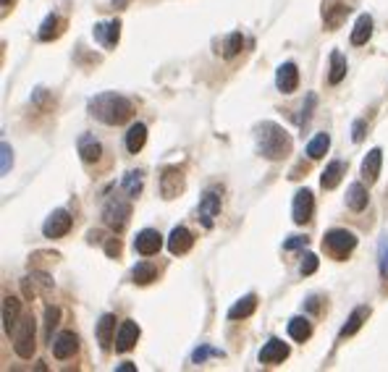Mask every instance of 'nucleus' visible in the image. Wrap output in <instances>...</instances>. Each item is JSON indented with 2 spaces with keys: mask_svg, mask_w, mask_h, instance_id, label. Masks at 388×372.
I'll use <instances>...</instances> for the list:
<instances>
[{
  "mask_svg": "<svg viewBox=\"0 0 388 372\" xmlns=\"http://www.w3.org/2000/svg\"><path fill=\"white\" fill-rule=\"evenodd\" d=\"M87 107H90L92 118H97L105 126H121L131 116V103L124 94H116V92H103L97 94V97H92Z\"/></svg>",
  "mask_w": 388,
  "mask_h": 372,
  "instance_id": "nucleus-1",
  "label": "nucleus"
},
{
  "mask_svg": "<svg viewBox=\"0 0 388 372\" xmlns=\"http://www.w3.org/2000/svg\"><path fill=\"white\" fill-rule=\"evenodd\" d=\"M255 139H258V152L265 160H284L291 152V134L273 121L260 123Z\"/></svg>",
  "mask_w": 388,
  "mask_h": 372,
  "instance_id": "nucleus-2",
  "label": "nucleus"
},
{
  "mask_svg": "<svg viewBox=\"0 0 388 372\" xmlns=\"http://www.w3.org/2000/svg\"><path fill=\"white\" fill-rule=\"evenodd\" d=\"M35 338H37V322L32 315H26V318L19 320V325H16V335H13V351L19 354L21 359H32L35 354Z\"/></svg>",
  "mask_w": 388,
  "mask_h": 372,
  "instance_id": "nucleus-3",
  "label": "nucleus"
},
{
  "mask_svg": "<svg viewBox=\"0 0 388 372\" xmlns=\"http://www.w3.org/2000/svg\"><path fill=\"white\" fill-rule=\"evenodd\" d=\"M129 218H131L129 200H124V197H118V194H113V197L105 200V205H103L105 226H110L113 231H121V228L129 223Z\"/></svg>",
  "mask_w": 388,
  "mask_h": 372,
  "instance_id": "nucleus-4",
  "label": "nucleus"
},
{
  "mask_svg": "<svg viewBox=\"0 0 388 372\" xmlns=\"http://www.w3.org/2000/svg\"><path fill=\"white\" fill-rule=\"evenodd\" d=\"M323 247L333 254L336 260H344V257L357 247V236H354L351 231H347V228H333V231L325 234Z\"/></svg>",
  "mask_w": 388,
  "mask_h": 372,
  "instance_id": "nucleus-5",
  "label": "nucleus"
},
{
  "mask_svg": "<svg viewBox=\"0 0 388 372\" xmlns=\"http://www.w3.org/2000/svg\"><path fill=\"white\" fill-rule=\"evenodd\" d=\"M220 213V192L218 189H207L200 200V223L205 228H213L215 218Z\"/></svg>",
  "mask_w": 388,
  "mask_h": 372,
  "instance_id": "nucleus-6",
  "label": "nucleus"
},
{
  "mask_svg": "<svg viewBox=\"0 0 388 372\" xmlns=\"http://www.w3.org/2000/svg\"><path fill=\"white\" fill-rule=\"evenodd\" d=\"M315 213V197H312L310 189H299L294 194V205H291V215H294V223L304 226Z\"/></svg>",
  "mask_w": 388,
  "mask_h": 372,
  "instance_id": "nucleus-7",
  "label": "nucleus"
},
{
  "mask_svg": "<svg viewBox=\"0 0 388 372\" xmlns=\"http://www.w3.org/2000/svg\"><path fill=\"white\" fill-rule=\"evenodd\" d=\"M68 231H71V215L66 213V210H52L48 215V220L42 223V234L48 239H61Z\"/></svg>",
  "mask_w": 388,
  "mask_h": 372,
  "instance_id": "nucleus-8",
  "label": "nucleus"
},
{
  "mask_svg": "<svg viewBox=\"0 0 388 372\" xmlns=\"http://www.w3.org/2000/svg\"><path fill=\"white\" fill-rule=\"evenodd\" d=\"M160 247H163V236L157 234L155 228H144L137 234V239H134V249L142 254V257H153V254L160 252Z\"/></svg>",
  "mask_w": 388,
  "mask_h": 372,
  "instance_id": "nucleus-9",
  "label": "nucleus"
},
{
  "mask_svg": "<svg viewBox=\"0 0 388 372\" xmlns=\"http://www.w3.org/2000/svg\"><path fill=\"white\" fill-rule=\"evenodd\" d=\"M137 341H139V325L134 320H124L116 333V351L126 354V351H131L137 346Z\"/></svg>",
  "mask_w": 388,
  "mask_h": 372,
  "instance_id": "nucleus-10",
  "label": "nucleus"
},
{
  "mask_svg": "<svg viewBox=\"0 0 388 372\" xmlns=\"http://www.w3.org/2000/svg\"><path fill=\"white\" fill-rule=\"evenodd\" d=\"M275 87L284 94H291L299 87V68L297 63H281L278 71H275Z\"/></svg>",
  "mask_w": 388,
  "mask_h": 372,
  "instance_id": "nucleus-11",
  "label": "nucleus"
},
{
  "mask_svg": "<svg viewBox=\"0 0 388 372\" xmlns=\"http://www.w3.org/2000/svg\"><path fill=\"white\" fill-rule=\"evenodd\" d=\"M50 346H52V354H55V359H68V357H74V354H77L79 338L71 331H64V333H58V335L52 338Z\"/></svg>",
  "mask_w": 388,
  "mask_h": 372,
  "instance_id": "nucleus-12",
  "label": "nucleus"
},
{
  "mask_svg": "<svg viewBox=\"0 0 388 372\" xmlns=\"http://www.w3.org/2000/svg\"><path fill=\"white\" fill-rule=\"evenodd\" d=\"M380 165H383V149H380V147H373L362 160V178L367 184H376L378 181Z\"/></svg>",
  "mask_w": 388,
  "mask_h": 372,
  "instance_id": "nucleus-13",
  "label": "nucleus"
},
{
  "mask_svg": "<svg viewBox=\"0 0 388 372\" xmlns=\"http://www.w3.org/2000/svg\"><path fill=\"white\" fill-rule=\"evenodd\" d=\"M95 40L103 48H116L121 40V21H108V24H95Z\"/></svg>",
  "mask_w": 388,
  "mask_h": 372,
  "instance_id": "nucleus-14",
  "label": "nucleus"
},
{
  "mask_svg": "<svg viewBox=\"0 0 388 372\" xmlns=\"http://www.w3.org/2000/svg\"><path fill=\"white\" fill-rule=\"evenodd\" d=\"M289 357V346L281 341V338H271L268 344L262 346V351H260V362L262 364H278V362H284Z\"/></svg>",
  "mask_w": 388,
  "mask_h": 372,
  "instance_id": "nucleus-15",
  "label": "nucleus"
},
{
  "mask_svg": "<svg viewBox=\"0 0 388 372\" xmlns=\"http://www.w3.org/2000/svg\"><path fill=\"white\" fill-rule=\"evenodd\" d=\"M160 192H163V200H173L179 197L182 192V171L179 168H166L160 176Z\"/></svg>",
  "mask_w": 388,
  "mask_h": 372,
  "instance_id": "nucleus-16",
  "label": "nucleus"
},
{
  "mask_svg": "<svg viewBox=\"0 0 388 372\" xmlns=\"http://www.w3.org/2000/svg\"><path fill=\"white\" fill-rule=\"evenodd\" d=\"M77 147H79V155H81L84 163H97L100 155H103V145L95 139V134H81Z\"/></svg>",
  "mask_w": 388,
  "mask_h": 372,
  "instance_id": "nucleus-17",
  "label": "nucleus"
},
{
  "mask_svg": "<svg viewBox=\"0 0 388 372\" xmlns=\"http://www.w3.org/2000/svg\"><path fill=\"white\" fill-rule=\"evenodd\" d=\"M192 234H189V228H184V226H176L173 231H171V236H168V249L171 254H186L189 249H192Z\"/></svg>",
  "mask_w": 388,
  "mask_h": 372,
  "instance_id": "nucleus-18",
  "label": "nucleus"
},
{
  "mask_svg": "<svg viewBox=\"0 0 388 372\" xmlns=\"http://www.w3.org/2000/svg\"><path fill=\"white\" fill-rule=\"evenodd\" d=\"M21 320V302L16 296H6L3 299V331L11 333Z\"/></svg>",
  "mask_w": 388,
  "mask_h": 372,
  "instance_id": "nucleus-19",
  "label": "nucleus"
},
{
  "mask_svg": "<svg viewBox=\"0 0 388 372\" xmlns=\"http://www.w3.org/2000/svg\"><path fill=\"white\" fill-rule=\"evenodd\" d=\"M97 341H100L105 351L113 346V341H116V315H103L100 318V322H97Z\"/></svg>",
  "mask_w": 388,
  "mask_h": 372,
  "instance_id": "nucleus-20",
  "label": "nucleus"
},
{
  "mask_svg": "<svg viewBox=\"0 0 388 372\" xmlns=\"http://www.w3.org/2000/svg\"><path fill=\"white\" fill-rule=\"evenodd\" d=\"M344 173H347V165H344L341 160L328 163V168H325L323 176H320V184H323V189H336V186L341 184V178H344Z\"/></svg>",
  "mask_w": 388,
  "mask_h": 372,
  "instance_id": "nucleus-21",
  "label": "nucleus"
},
{
  "mask_svg": "<svg viewBox=\"0 0 388 372\" xmlns=\"http://www.w3.org/2000/svg\"><path fill=\"white\" fill-rule=\"evenodd\" d=\"M255 309H258V296H255V293H246V296H242V299L229 309V320H244V318H249Z\"/></svg>",
  "mask_w": 388,
  "mask_h": 372,
  "instance_id": "nucleus-22",
  "label": "nucleus"
},
{
  "mask_svg": "<svg viewBox=\"0 0 388 372\" xmlns=\"http://www.w3.org/2000/svg\"><path fill=\"white\" fill-rule=\"evenodd\" d=\"M367 200H370V194H367V189L362 184H351L347 189V205H349V210H354V213H362L365 207H367Z\"/></svg>",
  "mask_w": 388,
  "mask_h": 372,
  "instance_id": "nucleus-23",
  "label": "nucleus"
},
{
  "mask_svg": "<svg viewBox=\"0 0 388 372\" xmlns=\"http://www.w3.org/2000/svg\"><path fill=\"white\" fill-rule=\"evenodd\" d=\"M370 34H373V19L367 14H362L357 19L354 29H351V45H365V42L370 40Z\"/></svg>",
  "mask_w": 388,
  "mask_h": 372,
  "instance_id": "nucleus-24",
  "label": "nucleus"
},
{
  "mask_svg": "<svg viewBox=\"0 0 388 372\" xmlns=\"http://www.w3.org/2000/svg\"><path fill=\"white\" fill-rule=\"evenodd\" d=\"M347 55L338 53V50H333L331 53V71H328V81L331 84H341L344 81V76H347Z\"/></svg>",
  "mask_w": 388,
  "mask_h": 372,
  "instance_id": "nucleus-25",
  "label": "nucleus"
},
{
  "mask_svg": "<svg viewBox=\"0 0 388 372\" xmlns=\"http://www.w3.org/2000/svg\"><path fill=\"white\" fill-rule=\"evenodd\" d=\"M144 142H147V126L144 123H134L129 129V134H126V149H129L131 155H137L144 147Z\"/></svg>",
  "mask_w": 388,
  "mask_h": 372,
  "instance_id": "nucleus-26",
  "label": "nucleus"
},
{
  "mask_svg": "<svg viewBox=\"0 0 388 372\" xmlns=\"http://www.w3.org/2000/svg\"><path fill=\"white\" fill-rule=\"evenodd\" d=\"M367 315H370L367 307H357V309L349 315V320H347V325L341 328V335H344V338H347V335H354V333L362 328V322L367 320Z\"/></svg>",
  "mask_w": 388,
  "mask_h": 372,
  "instance_id": "nucleus-27",
  "label": "nucleus"
},
{
  "mask_svg": "<svg viewBox=\"0 0 388 372\" xmlns=\"http://www.w3.org/2000/svg\"><path fill=\"white\" fill-rule=\"evenodd\" d=\"M289 335L294 341H307L312 335V325L307 318H291L289 320Z\"/></svg>",
  "mask_w": 388,
  "mask_h": 372,
  "instance_id": "nucleus-28",
  "label": "nucleus"
},
{
  "mask_svg": "<svg viewBox=\"0 0 388 372\" xmlns=\"http://www.w3.org/2000/svg\"><path fill=\"white\" fill-rule=\"evenodd\" d=\"M157 278V270L155 265H150V262H139V265L131 270V280L137 283V286H147V283H153Z\"/></svg>",
  "mask_w": 388,
  "mask_h": 372,
  "instance_id": "nucleus-29",
  "label": "nucleus"
},
{
  "mask_svg": "<svg viewBox=\"0 0 388 372\" xmlns=\"http://www.w3.org/2000/svg\"><path fill=\"white\" fill-rule=\"evenodd\" d=\"M61 24H64V21H61V19H58L55 14H50L48 19H45V21H42V27H39V40H42V42L55 40V37L61 34Z\"/></svg>",
  "mask_w": 388,
  "mask_h": 372,
  "instance_id": "nucleus-30",
  "label": "nucleus"
},
{
  "mask_svg": "<svg viewBox=\"0 0 388 372\" xmlns=\"http://www.w3.org/2000/svg\"><path fill=\"white\" fill-rule=\"evenodd\" d=\"M328 147H331V136L328 134H315L310 139V145H307V155L312 160H320L328 152Z\"/></svg>",
  "mask_w": 388,
  "mask_h": 372,
  "instance_id": "nucleus-31",
  "label": "nucleus"
},
{
  "mask_svg": "<svg viewBox=\"0 0 388 372\" xmlns=\"http://www.w3.org/2000/svg\"><path fill=\"white\" fill-rule=\"evenodd\" d=\"M142 173L139 171H129L126 176H124V181H121V186H124V192L129 194V197H137L139 192H142Z\"/></svg>",
  "mask_w": 388,
  "mask_h": 372,
  "instance_id": "nucleus-32",
  "label": "nucleus"
},
{
  "mask_svg": "<svg viewBox=\"0 0 388 372\" xmlns=\"http://www.w3.org/2000/svg\"><path fill=\"white\" fill-rule=\"evenodd\" d=\"M242 45H244V37L242 32H231L226 37V45H223V58H233V55L242 53Z\"/></svg>",
  "mask_w": 388,
  "mask_h": 372,
  "instance_id": "nucleus-33",
  "label": "nucleus"
},
{
  "mask_svg": "<svg viewBox=\"0 0 388 372\" xmlns=\"http://www.w3.org/2000/svg\"><path fill=\"white\" fill-rule=\"evenodd\" d=\"M58 320H61V309L55 304L45 307V335H48V341H52V331H55Z\"/></svg>",
  "mask_w": 388,
  "mask_h": 372,
  "instance_id": "nucleus-34",
  "label": "nucleus"
},
{
  "mask_svg": "<svg viewBox=\"0 0 388 372\" xmlns=\"http://www.w3.org/2000/svg\"><path fill=\"white\" fill-rule=\"evenodd\" d=\"M378 267H380V278L388 280V234H383L378 244Z\"/></svg>",
  "mask_w": 388,
  "mask_h": 372,
  "instance_id": "nucleus-35",
  "label": "nucleus"
},
{
  "mask_svg": "<svg viewBox=\"0 0 388 372\" xmlns=\"http://www.w3.org/2000/svg\"><path fill=\"white\" fill-rule=\"evenodd\" d=\"M35 278H37L39 286H45V291H48V289H52V280L48 278L45 273H37ZM24 293H26V296H35V293H37V291H35V283H29V278H24Z\"/></svg>",
  "mask_w": 388,
  "mask_h": 372,
  "instance_id": "nucleus-36",
  "label": "nucleus"
},
{
  "mask_svg": "<svg viewBox=\"0 0 388 372\" xmlns=\"http://www.w3.org/2000/svg\"><path fill=\"white\" fill-rule=\"evenodd\" d=\"M207 357H223V351H220V349H210V346H200L192 354V362L194 364H202Z\"/></svg>",
  "mask_w": 388,
  "mask_h": 372,
  "instance_id": "nucleus-37",
  "label": "nucleus"
},
{
  "mask_svg": "<svg viewBox=\"0 0 388 372\" xmlns=\"http://www.w3.org/2000/svg\"><path fill=\"white\" fill-rule=\"evenodd\" d=\"M0 155H3V165H0V173L6 176V173L11 171V163H13V149H11V145H8V142H3V145H0Z\"/></svg>",
  "mask_w": 388,
  "mask_h": 372,
  "instance_id": "nucleus-38",
  "label": "nucleus"
},
{
  "mask_svg": "<svg viewBox=\"0 0 388 372\" xmlns=\"http://www.w3.org/2000/svg\"><path fill=\"white\" fill-rule=\"evenodd\" d=\"M315 270H318V257L315 254H304L302 257V265H299V273L302 276H312Z\"/></svg>",
  "mask_w": 388,
  "mask_h": 372,
  "instance_id": "nucleus-39",
  "label": "nucleus"
},
{
  "mask_svg": "<svg viewBox=\"0 0 388 372\" xmlns=\"http://www.w3.org/2000/svg\"><path fill=\"white\" fill-rule=\"evenodd\" d=\"M307 241H310L307 236H291V239L286 241L284 247L289 249V252H294V249H302V247H307Z\"/></svg>",
  "mask_w": 388,
  "mask_h": 372,
  "instance_id": "nucleus-40",
  "label": "nucleus"
},
{
  "mask_svg": "<svg viewBox=\"0 0 388 372\" xmlns=\"http://www.w3.org/2000/svg\"><path fill=\"white\" fill-rule=\"evenodd\" d=\"M351 139H354V142H362L365 139V121H354V126H351Z\"/></svg>",
  "mask_w": 388,
  "mask_h": 372,
  "instance_id": "nucleus-41",
  "label": "nucleus"
},
{
  "mask_svg": "<svg viewBox=\"0 0 388 372\" xmlns=\"http://www.w3.org/2000/svg\"><path fill=\"white\" fill-rule=\"evenodd\" d=\"M105 252L110 254V257H118V254H121V244H118V239H110V241H108Z\"/></svg>",
  "mask_w": 388,
  "mask_h": 372,
  "instance_id": "nucleus-42",
  "label": "nucleus"
},
{
  "mask_svg": "<svg viewBox=\"0 0 388 372\" xmlns=\"http://www.w3.org/2000/svg\"><path fill=\"white\" fill-rule=\"evenodd\" d=\"M312 105H315V94H310V97H307V105H304V110H302V113H304V116H302V123H307V121H310Z\"/></svg>",
  "mask_w": 388,
  "mask_h": 372,
  "instance_id": "nucleus-43",
  "label": "nucleus"
},
{
  "mask_svg": "<svg viewBox=\"0 0 388 372\" xmlns=\"http://www.w3.org/2000/svg\"><path fill=\"white\" fill-rule=\"evenodd\" d=\"M137 370V367H134V364H131V362H124V364H121V367H118V372H134Z\"/></svg>",
  "mask_w": 388,
  "mask_h": 372,
  "instance_id": "nucleus-44",
  "label": "nucleus"
},
{
  "mask_svg": "<svg viewBox=\"0 0 388 372\" xmlns=\"http://www.w3.org/2000/svg\"><path fill=\"white\" fill-rule=\"evenodd\" d=\"M110 3H116V6H126L129 0H110Z\"/></svg>",
  "mask_w": 388,
  "mask_h": 372,
  "instance_id": "nucleus-45",
  "label": "nucleus"
},
{
  "mask_svg": "<svg viewBox=\"0 0 388 372\" xmlns=\"http://www.w3.org/2000/svg\"><path fill=\"white\" fill-rule=\"evenodd\" d=\"M3 6H8V0H3Z\"/></svg>",
  "mask_w": 388,
  "mask_h": 372,
  "instance_id": "nucleus-46",
  "label": "nucleus"
}]
</instances>
